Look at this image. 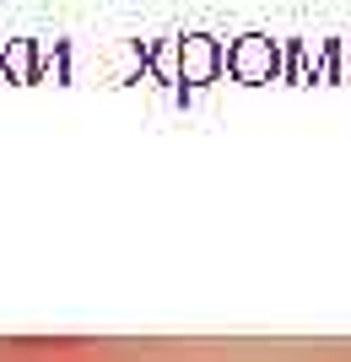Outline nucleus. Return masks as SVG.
Listing matches in <instances>:
<instances>
[{"mask_svg":"<svg viewBox=\"0 0 351 362\" xmlns=\"http://www.w3.org/2000/svg\"><path fill=\"white\" fill-rule=\"evenodd\" d=\"M281 44H275L270 33H244V38H232L227 44V71L232 81H249V87H260V81H281Z\"/></svg>","mask_w":351,"mask_h":362,"instance_id":"obj_1","label":"nucleus"},{"mask_svg":"<svg viewBox=\"0 0 351 362\" xmlns=\"http://www.w3.org/2000/svg\"><path fill=\"white\" fill-rule=\"evenodd\" d=\"M227 71V44L211 33H179V81L184 87H211Z\"/></svg>","mask_w":351,"mask_h":362,"instance_id":"obj_2","label":"nucleus"},{"mask_svg":"<svg viewBox=\"0 0 351 362\" xmlns=\"http://www.w3.org/2000/svg\"><path fill=\"white\" fill-rule=\"evenodd\" d=\"M0 81H44L38 44L32 38H6L0 44Z\"/></svg>","mask_w":351,"mask_h":362,"instance_id":"obj_3","label":"nucleus"},{"mask_svg":"<svg viewBox=\"0 0 351 362\" xmlns=\"http://www.w3.org/2000/svg\"><path fill=\"white\" fill-rule=\"evenodd\" d=\"M346 76V44L340 38H324L319 49V81H340Z\"/></svg>","mask_w":351,"mask_h":362,"instance_id":"obj_4","label":"nucleus"}]
</instances>
